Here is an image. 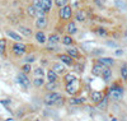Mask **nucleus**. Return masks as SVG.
<instances>
[{
	"label": "nucleus",
	"mask_w": 127,
	"mask_h": 121,
	"mask_svg": "<svg viewBox=\"0 0 127 121\" xmlns=\"http://www.w3.org/2000/svg\"><path fill=\"white\" fill-rule=\"evenodd\" d=\"M125 96V87L121 82H113L108 88V98L114 102H120Z\"/></svg>",
	"instance_id": "nucleus-1"
},
{
	"label": "nucleus",
	"mask_w": 127,
	"mask_h": 121,
	"mask_svg": "<svg viewBox=\"0 0 127 121\" xmlns=\"http://www.w3.org/2000/svg\"><path fill=\"white\" fill-rule=\"evenodd\" d=\"M28 45H26L24 42H12L9 46V51L10 55L15 59H22L27 52H29L28 50Z\"/></svg>",
	"instance_id": "nucleus-2"
},
{
	"label": "nucleus",
	"mask_w": 127,
	"mask_h": 121,
	"mask_svg": "<svg viewBox=\"0 0 127 121\" xmlns=\"http://www.w3.org/2000/svg\"><path fill=\"white\" fill-rule=\"evenodd\" d=\"M72 14H74V8L71 4H67L59 9V19L62 20L64 23H67V22L72 20Z\"/></svg>",
	"instance_id": "nucleus-3"
},
{
	"label": "nucleus",
	"mask_w": 127,
	"mask_h": 121,
	"mask_svg": "<svg viewBox=\"0 0 127 121\" xmlns=\"http://www.w3.org/2000/svg\"><path fill=\"white\" fill-rule=\"evenodd\" d=\"M65 54H67L70 58H72L75 61H84V55L81 50L75 45V46H69L65 49Z\"/></svg>",
	"instance_id": "nucleus-4"
},
{
	"label": "nucleus",
	"mask_w": 127,
	"mask_h": 121,
	"mask_svg": "<svg viewBox=\"0 0 127 121\" xmlns=\"http://www.w3.org/2000/svg\"><path fill=\"white\" fill-rule=\"evenodd\" d=\"M56 59L61 62V64H64L66 68H72L74 66V64H75V60H74L72 58H70L67 54H65V52H57L56 55Z\"/></svg>",
	"instance_id": "nucleus-5"
},
{
	"label": "nucleus",
	"mask_w": 127,
	"mask_h": 121,
	"mask_svg": "<svg viewBox=\"0 0 127 121\" xmlns=\"http://www.w3.org/2000/svg\"><path fill=\"white\" fill-rule=\"evenodd\" d=\"M15 80H17V83H18L20 87H22L24 91H27L28 88L31 87V78H29V75H26V74L20 73V71L17 74Z\"/></svg>",
	"instance_id": "nucleus-6"
},
{
	"label": "nucleus",
	"mask_w": 127,
	"mask_h": 121,
	"mask_svg": "<svg viewBox=\"0 0 127 121\" xmlns=\"http://www.w3.org/2000/svg\"><path fill=\"white\" fill-rule=\"evenodd\" d=\"M48 69L54 70L59 76H62L65 73H67V68H66L64 64H61L60 61H52V62H50Z\"/></svg>",
	"instance_id": "nucleus-7"
},
{
	"label": "nucleus",
	"mask_w": 127,
	"mask_h": 121,
	"mask_svg": "<svg viewBox=\"0 0 127 121\" xmlns=\"http://www.w3.org/2000/svg\"><path fill=\"white\" fill-rule=\"evenodd\" d=\"M79 78H78V75L76 74H74L72 71H67L62 76H61V82L64 85H69V84H75L78 83Z\"/></svg>",
	"instance_id": "nucleus-8"
},
{
	"label": "nucleus",
	"mask_w": 127,
	"mask_h": 121,
	"mask_svg": "<svg viewBox=\"0 0 127 121\" xmlns=\"http://www.w3.org/2000/svg\"><path fill=\"white\" fill-rule=\"evenodd\" d=\"M88 98L87 97H81V96H74V97H69L66 103H69L70 106H75V107H79V106H84L87 103Z\"/></svg>",
	"instance_id": "nucleus-9"
},
{
	"label": "nucleus",
	"mask_w": 127,
	"mask_h": 121,
	"mask_svg": "<svg viewBox=\"0 0 127 121\" xmlns=\"http://www.w3.org/2000/svg\"><path fill=\"white\" fill-rule=\"evenodd\" d=\"M18 33L22 36L23 38H31V37H33V29H32V27L29 26H26V24H19L18 26Z\"/></svg>",
	"instance_id": "nucleus-10"
},
{
	"label": "nucleus",
	"mask_w": 127,
	"mask_h": 121,
	"mask_svg": "<svg viewBox=\"0 0 127 121\" xmlns=\"http://www.w3.org/2000/svg\"><path fill=\"white\" fill-rule=\"evenodd\" d=\"M48 26V17L47 15H42V17H37L34 19V27L37 28V31H45Z\"/></svg>",
	"instance_id": "nucleus-11"
},
{
	"label": "nucleus",
	"mask_w": 127,
	"mask_h": 121,
	"mask_svg": "<svg viewBox=\"0 0 127 121\" xmlns=\"http://www.w3.org/2000/svg\"><path fill=\"white\" fill-rule=\"evenodd\" d=\"M95 61L99 62L100 65H103L104 68H111V69L116 65V59L111 58V56H100L98 59H95Z\"/></svg>",
	"instance_id": "nucleus-12"
},
{
	"label": "nucleus",
	"mask_w": 127,
	"mask_h": 121,
	"mask_svg": "<svg viewBox=\"0 0 127 121\" xmlns=\"http://www.w3.org/2000/svg\"><path fill=\"white\" fill-rule=\"evenodd\" d=\"M87 19H88L87 13L84 12L83 9L75 10V12H74V14H72V20L75 22V23H81V24H84V23L87 22Z\"/></svg>",
	"instance_id": "nucleus-13"
},
{
	"label": "nucleus",
	"mask_w": 127,
	"mask_h": 121,
	"mask_svg": "<svg viewBox=\"0 0 127 121\" xmlns=\"http://www.w3.org/2000/svg\"><path fill=\"white\" fill-rule=\"evenodd\" d=\"M4 32H5L6 37H8V38H10L13 42H23V41H24V38H23L22 36H20L17 31H14V29L5 28V29H4Z\"/></svg>",
	"instance_id": "nucleus-14"
},
{
	"label": "nucleus",
	"mask_w": 127,
	"mask_h": 121,
	"mask_svg": "<svg viewBox=\"0 0 127 121\" xmlns=\"http://www.w3.org/2000/svg\"><path fill=\"white\" fill-rule=\"evenodd\" d=\"M33 38L34 41L38 43L39 46H45L47 43V35L45 31H37L33 33Z\"/></svg>",
	"instance_id": "nucleus-15"
},
{
	"label": "nucleus",
	"mask_w": 127,
	"mask_h": 121,
	"mask_svg": "<svg viewBox=\"0 0 127 121\" xmlns=\"http://www.w3.org/2000/svg\"><path fill=\"white\" fill-rule=\"evenodd\" d=\"M103 98H104V93L100 91H90L89 93V101L94 105H98Z\"/></svg>",
	"instance_id": "nucleus-16"
},
{
	"label": "nucleus",
	"mask_w": 127,
	"mask_h": 121,
	"mask_svg": "<svg viewBox=\"0 0 127 121\" xmlns=\"http://www.w3.org/2000/svg\"><path fill=\"white\" fill-rule=\"evenodd\" d=\"M65 32L66 35H70V36H75L78 32H79V28H78V24L75 23L74 20H70L67 23H65Z\"/></svg>",
	"instance_id": "nucleus-17"
},
{
	"label": "nucleus",
	"mask_w": 127,
	"mask_h": 121,
	"mask_svg": "<svg viewBox=\"0 0 127 121\" xmlns=\"http://www.w3.org/2000/svg\"><path fill=\"white\" fill-rule=\"evenodd\" d=\"M103 70H104V66H103V65H100L99 62H97V61L94 60V62H93V65H92L90 74H92L93 76H97V78H100V75H102Z\"/></svg>",
	"instance_id": "nucleus-18"
},
{
	"label": "nucleus",
	"mask_w": 127,
	"mask_h": 121,
	"mask_svg": "<svg viewBox=\"0 0 127 121\" xmlns=\"http://www.w3.org/2000/svg\"><path fill=\"white\" fill-rule=\"evenodd\" d=\"M39 4H41V8L45 12L46 15L52 12V8H54V0H39Z\"/></svg>",
	"instance_id": "nucleus-19"
},
{
	"label": "nucleus",
	"mask_w": 127,
	"mask_h": 121,
	"mask_svg": "<svg viewBox=\"0 0 127 121\" xmlns=\"http://www.w3.org/2000/svg\"><path fill=\"white\" fill-rule=\"evenodd\" d=\"M64 89H65V93L69 97H74L79 94V87L75 84H69V85H64Z\"/></svg>",
	"instance_id": "nucleus-20"
},
{
	"label": "nucleus",
	"mask_w": 127,
	"mask_h": 121,
	"mask_svg": "<svg viewBox=\"0 0 127 121\" xmlns=\"http://www.w3.org/2000/svg\"><path fill=\"white\" fill-rule=\"evenodd\" d=\"M45 83H46V78H43V76H34L31 80V85L33 88H36V89H42Z\"/></svg>",
	"instance_id": "nucleus-21"
},
{
	"label": "nucleus",
	"mask_w": 127,
	"mask_h": 121,
	"mask_svg": "<svg viewBox=\"0 0 127 121\" xmlns=\"http://www.w3.org/2000/svg\"><path fill=\"white\" fill-rule=\"evenodd\" d=\"M60 43H62L65 47H69V46H75V45H76V41L74 40L72 36L65 33V35L61 36V42H60Z\"/></svg>",
	"instance_id": "nucleus-22"
},
{
	"label": "nucleus",
	"mask_w": 127,
	"mask_h": 121,
	"mask_svg": "<svg viewBox=\"0 0 127 121\" xmlns=\"http://www.w3.org/2000/svg\"><path fill=\"white\" fill-rule=\"evenodd\" d=\"M60 42H61V35L59 32H52L50 36H47L48 45H60Z\"/></svg>",
	"instance_id": "nucleus-23"
},
{
	"label": "nucleus",
	"mask_w": 127,
	"mask_h": 121,
	"mask_svg": "<svg viewBox=\"0 0 127 121\" xmlns=\"http://www.w3.org/2000/svg\"><path fill=\"white\" fill-rule=\"evenodd\" d=\"M100 78H102V80L104 83H107V84L111 83L112 79H113V70L111 68H104V70H103V73L100 75Z\"/></svg>",
	"instance_id": "nucleus-24"
},
{
	"label": "nucleus",
	"mask_w": 127,
	"mask_h": 121,
	"mask_svg": "<svg viewBox=\"0 0 127 121\" xmlns=\"http://www.w3.org/2000/svg\"><path fill=\"white\" fill-rule=\"evenodd\" d=\"M45 78H46V82H50V83H57V82H60V76L54 70H51V69L46 70Z\"/></svg>",
	"instance_id": "nucleus-25"
},
{
	"label": "nucleus",
	"mask_w": 127,
	"mask_h": 121,
	"mask_svg": "<svg viewBox=\"0 0 127 121\" xmlns=\"http://www.w3.org/2000/svg\"><path fill=\"white\" fill-rule=\"evenodd\" d=\"M22 60H23V62L24 64H34L37 60H38V55L37 54H34V52H27L24 56L22 58Z\"/></svg>",
	"instance_id": "nucleus-26"
},
{
	"label": "nucleus",
	"mask_w": 127,
	"mask_h": 121,
	"mask_svg": "<svg viewBox=\"0 0 127 121\" xmlns=\"http://www.w3.org/2000/svg\"><path fill=\"white\" fill-rule=\"evenodd\" d=\"M104 55H105V49L104 47H94L89 52V56L93 58V59H98L100 56H104Z\"/></svg>",
	"instance_id": "nucleus-27"
},
{
	"label": "nucleus",
	"mask_w": 127,
	"mask_h": 121,
	"mask_svg": "<svg viewBox=\"0 0 127 121\" xmlns=\"http://www.w3.org/2000/svg\"><path fill=\"white\" fill-rule=\"evenodd\" d=\"M93 31H94V33H95V35L99 36V37H102V38H107V37L109 36L108 29L105 28L104 26H98V27H95Z\"/></svg>",
	"instance_id": "nucleus-28"
},
{
	"label": "nucleus",
	"mask_w": 127,
	"mask_h": 121,
	"mask_svg": "<svg viewBox=\"0 0 127 121\" xmlns=\"http://www.w3.org/2000/svg\"><path fill=\"white\" fill-rule=\"evenodd\" d=\"M60 85H61L60 82H57V83H50V82H46L42 89H43L45 92H56L59 88H60Z\"/></svg>",
	"instance_id": "nucleus-29"
},
{
	"label": "nucleus",
	"mask_w": 127,
	"mask_h": 121,
	"mask_svg": "<svg viewBox=\"0 0 127 121\" xmlns=\"http://www.w3.org/2000/svg\"><path fill=\"white\" fill-rule=\"evenodd\" d=\"M8 52V38L6 37H1L0 38V56L5 58Z\"/></svg>",
	"instance_id": "nucleus-30"
},
{
	"label": "nucleus",
	"mask_w": 127,
	"mask_h": 121,
	"mask_svg": "<svg viewBox=\"0 0 127 121\" xmlns=\"http://www.w3.org/2000/svg\"><path fill=\"white\" fill-rule=\"evenodd\" d=\"M120 78L123 83H127V62H122L120 65Z\"/></svg>",
	"instance_id": "nucleus-31"
},
{
	"label": "nucleus",
	"mask_w": 127,
	"mask_h": 121,
	"mask_svg": "<svg viewBox=\"0 0 127 121\" xmlns=\"http://www.w3.org/2000/svg\"><path fill=\"white\" fill-rule=\"evenodd\" d=\"M84 68H85V66H84V62H81V61H75V64H74V66L71 68V69H74V74H83L84 73Z\"/></svg>",
	"instance_id": "nucleus-32"
},
{
	"label": "nucleus",
	"mask_w": 127,
	"mask_h": 121,
	"mask_svg": "<svg viewBox=\"0 0 127 121\" xmlns=\"http://www.w3.org/2000/svg\"><path fill=\"white\" fill-rule=\"evenodd\" d=\"M26 13H27V15H28L29 18H32V19H36V18H37V10H36V8L32 5V4H28V5H27Z\"/></svg>",
	"instance_id": "nucleus-33"
},
{
	"label": "nucleus",
	"mask_w": 127,
	"mask_h": 121,
	"mask_svg": "<svg viewBox=\"0 0 127 121\" xmlns=\"http://www.w3.org/2000/svg\"><path fill=\"white\" fill-rule=\"evenodd\" d=\"M32 69H33V68H32L31 64H24L23 62L22 65H20V68H19V71L26 74V75H31L32 74Z\"/></svg>",
	"instance_id": "nucleus-34"
},
{
	"label": "nucleus",
	"mask_w": 127,
	"mask_h": 121,
	"mask_svg": "<svg viewBox=\"0 0 127 121\" xmlns=\"http://www.w3.org/2000/svg\"><path fill=\"white\" fill-rule=\"evenodd\" d=\"M32 75H33V76H43V78H45L46 70H45L43 66H37L34 69H32Z\"/></svg>",
	"instance_id": "nucleus-35"
},
{
	"label": "nucleus",
	"mask_w": 127,
	"mask_h": 121,
	"mask_svg": "<svg viewBox=\"0 0 127 121\" xmlns=\"http://www.w3.org/2000/svg\"><path fill=\"white\" fill-rule=\"evenodd\" d=\"M109 98H108V94L107 96H105L104 94V98H103V100L98 103V105H95V106H97L99 110H102V111H104V110H107V107H108V103H109Z\"/></svg>",
	"instance_id": "nucleus-36"
},
{
	"label": "nucleus",
	"mask_w": 127,
	"mask_h": 121,
	"mask_svg": "<svg viewBox=\"0 0 127 121\" xmlns=\"http://www.w3.org/2000/svg\"><path fill=\"white\" fill-rule=\"evenodd\" d=\"M93 46V43L92 42H81V45H80V50H81V52H85V54H89L90 52V50L93 49L92 47Z\"/></svg>",
	"instance_id": "nucleus-37"
},
{
	"label": "nucleus",
	"mask_w": 127,
	"mask_h": 121,
	"mask_svg": "<svg viewBox=\"0 0 127 121\" xmlns=\"http://www.w3.org/2000/svg\"><path fill=\"white\" fill-rule=\"evenodd\" d=\"M113 4H114V6L117 8L118 10H126V9H127L126 0H114Z\"/></svg>",
	"instance_id": "nucleus-38"
},
{
	"label": "nucleus",
	"mask_w": 127,
	"mask_h": 121,
	"mask_svg": "<svg viewBox=\"0 0 127 121\" xmlns=\"http://www.w3.org/2000/svg\"><path fill=\"white\" fill-rule=\"evenodd\" d=\"M69 1H70V0H54V5H55L57 9H60V8H62V6L70 4Z\"/></svg>",
	"instance_id": "nucleus-39"
},
{
	"label": "nucleus",
	"mask_w": 127,
	"mask_h": 121,
	"mask_svg": "<svg viewBox=\"0 0 127 121\" xmlns=\"http://www.w3.org/2000/svg\"><path fill=\"white\" fill-rule=\"evenodd\" d=\"M105 46H108V47H111V49H118L120 47V43L118 42H116V41H111V40H105Z\"/></svg>",
	"instance_id": "nucleus-40"
},
{
	"label": "nucleus",
	"mask_w": 127,
	"mask_h": 121,
	"mask_svg": "<svg viewBox=\"0 0 127 121\" xmlns=\"http://www.w3.org/2000/svg\"><path fill=\"white\" fill-rule=\"evenodd\" d=\"M114 56L116 58H120V56H122V55H125V50L123 49H121V47H118V49H116L114 50Z\"/></svg>",
	"instance_id": "nucleus-41"
},
{
	"label": "nucleus",
	"mask_w": 127,
	"mask_h": 121,
	"mask_svg": "<svg viewBox=\"0 0 127 121\" xmlns=\"http://www.w3.org/2000/svg\"><path fill=\"white\" fill-rule=\"evenodd\" d=\"M122 38H123V43H127V27H126V29L123 31V35H122Z\"/></svg>",
	"instance_id": "nucleus-42"
},
{
	"label": "nucleus",
	"mask_w": 127,
	"mask_h": 121,
	"mask_svg": "<svg viewBox=\"0 0 127 121\" xmlns=\"http://www.w3.org/2000/svg\"><path fill=\"white\" fill-rule=\"evenodd\" d=\"M93 1H94L95 4H97V5H98V6H99L100 9H103V8H104V4H103V3L100 1V0H93Z\"/></svg>",
	"instance_id": "nucleus-43"
},
{
	"label": "nucleus",
	"mask_w": 127,
	"mask_h": 121,
	"mask_svg": "<svg viewBox=\"0 0 127 121\" xmlns=\"http://www.w3.org/2000/svg\"><path fill=\"white\" fill-rule=\"evenodd\" d=\"M0 102H1L4 106H8V105H12V101H10V100H1V101H0Z\"/></svg>",
	"instance_id": "nucleus-44"
},
{
	"label": "nucleus",
	"mask_w": 127,
	"mask_h": 121,
	"mask_svg": "<svg viewBox=\"0 0 127 121\" xmlns=\"http://www.w3.org/2000/svg\"><path fill=\"white\" fill-rule=\"evenodd\" d=\"M32 121H42V119L41 117H36L34 120H32Z\"/></svg>",
	"instance_id": "nucleus-45"
},
{
	"label": "nucleus",
	"mask_w": 127,
	"mask_h": 121,
	"mask_svg": "<svg viewBox=\"0 0 127 121\" xmlns=\"http://www.w3.org/2000/svg\"><path fill=\"white\" fill-rule=\"evenodd\" d=\"M111 121H118V120H117V117L113 116V117H111Z\"/></svg>",
	"instance_id": "nucleus-46"
},
{
	"label": "nucleus",
	"mask_w": 127,
	"mask_h": 121,
	"mask_svg": "<svg viewBox=\"0 0 127 121\" xmlns=\"http://www.w3.org/2000/svg\"><path fill=\"white\" fill-rule=\"evenodd\" d=\"M125 52H126V54H127V50H126V51H125Z\"/></svg>",
	"instance_id": "nucleus-47"
},
{
	"label": "nucleus",
	"mask_w": 127,
	"mask_h": 121,
	"mask_svg": "<svg viewBox=\"0 0 127 121\" xmlns=\"http://www.w3.org/2000/svg\"><path fill=\"white\" fill-rule=\"evenodd\" d=\"M0 19H1V15H0Z\"/></svg>",
	"instance_id": "nucleus-48"
},
{
	"label": "nucleus",
	"mask_w": 127,
	"mask_h": 121,
	"mask_svg": "<svg viewBox=\"0 0 127 121\" xmlns=\"http://www.w3.org/2000/svg\"><path fill=\"white\" fill-rule=\"evenodd\" d=\"M51 121H52V120H51Z\"/></svg>",
	"instance_id": "nucleus-49"
}]
</instances>
